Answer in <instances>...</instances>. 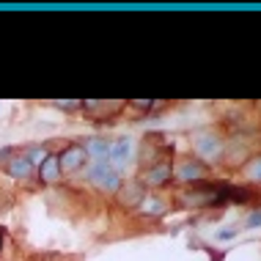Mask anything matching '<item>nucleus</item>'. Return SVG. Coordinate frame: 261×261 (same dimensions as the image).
<instances>
[{
	"instance_id": "423d86ee",
	"label": "nucleus",
	"mask_w": 261,
	"mask_h": 261,
	"mask_svg": "<svg viewBox=\"0 0 261 261\" xmlns=\"http://www.w3.org/2000/svg\"><path fill=\"white\" fill-rule=\"evenodd\" d=\"M118 201H121L124 206H140V203L146 201L143 185H138V181H132V185H121V187H118Z\"/></svg>"
},
{
	"instance_id": "39448f33",
	"label": "nucleus",
	"mask_w": 261,
	"mask_h": 261,
	"mask_svg": "<svg viewBox=\"0 0 261 261\" xmlns=\"http://www.w3.org/2000/svg\"><path fill=\"white\" fill-rule=\"evenodd\" d=\"M6 171H9V176H14V179H28V176L33 173V160L28 157V154H14V157H9V162H6Z\"/></svg>"
},
{
	"instance_id": "ddd939ff",
	"label": "nucleus",
	"mask_w": 261,
	"mask_h": 261,
	"mask_svg": "<svg viewBox=\"0 0 261 261\" xmlns=\"http://www.w3.org/2000/svg\"><path fill=\"white\" fill-rule=\"evenodd\" d=\"M234 237H237V228H231V225L223 231H217V239H234Z\"/></svg>"
},
{
	"instance_id": "0eeeda50",
	"label": "nucleus",
	"mask_w": 261,
	"mask_h": 261,
	"mask_svg": "<svg viewBox=\"0 0 261 261\" xmlns=\"http://www.w3.org/2000/svg\"><path fill=\"white\" fill-rule=\"evenodd\" d=\"M39 179L44 181V185H55V181L61 179V165H58V157H55V154H47V157L41 160Z\"/></svg>"
},
{
	"instance_id": "f8f14e48",
	"label": "nucleus",
	"mask_w": 261,
	"mask_h": 261,
	"mask_svg": "<svg viewBox=\"0 0 261 261\" xmlns=\"http://www.w3.org/2000/svg\"><path fill=\"white\" fill-rule=\"evenodd\" d=\"M143 206L149 215H162V212H165V203L162 201H143Z\"/></svg>"
},
{
	"instance_id": "9b49d317",
	"label": "nucleus",
	"mask_w": 261,
	"mask_h": 261,
	"mask_svg": "<svg viewBox=\"0 0 261 261\" xmlns=\"http://www.w3.org/2000/svg\"><path fill=\"white\" fill-rule=\"evenodd\" d=\"M86 154H91L96 162H108V154H110V140H88L86 146Z\"/></svg>"
},
{
	"instance_id": "1a4fd4ad",
	"label": "nucleus",
	"mask_w": 261,
	"mask_h": 261,
	"mask_svg": "<svg viewBox=\"0 0 261 261\" xmlns=\"http://www.w3.org/2000/svg\"><path fill=\"white\" fill-rule=\"evenodd\" d=\"M171 176H173L171 165H168V162H160V165L149 168V173H146V185L149 187H162V185L171 181Z\"/></svg>"
},
{
	"instance_id": "f257e3e1",
	"label": "nucleus",
	"mask_w": 261,
	"mask_h": 261,
	"mask_svg": "<svg viewBox=\"0 0 261 261\" xmlns=\"http://www.w3.org/2000/svg\"><path fill=\"white\" fill-rule=\"evenodd\" d=\"M86 179L91 181V185H99L105 190H110V193H118V187L124 185L118 171H113L108 162H94V165L86 171Z\"/></svg>"
},
{
	"instance_id": "20e7f679",
	"label": "nucleus",
	"mask_w": 261,
	"mask_h": 261,
	"mask_svg": "<svg viewBox=\"0 0 261 261\" xmlns=\"http://www.w3.org/2000/svg\"><path fill=\"white\" fill-rule=\"evenodd\" d=\"M132 154V140L129 138H118L116 143H110V154H108V165L113 171H118V168L124 165L126 160H129Z\"/></svg>"
},
{
	"instance_id": "4468645a",
	"label": "nucleus",
	"mask_w": 261,
	"mask_h": 261,
	"mask_svg": "<svg viewBox=\"0 0 261 261\" xmlns=\"http://www.w3.org/2000/svg\"><path fill=\"white\" fill-rule=\"evenodd\" d=\"M250 176H253V179H258V181H261V160H256V162L250 165Z\"/></svg>"
},
{
	"instance_id": "2eb2a0df",
	"label": "nucleus",
	"mask_w": 261,
	"mask_h": 261,
	"mask_svg": "<svg viewBox=\"0 0 261 261\" xmlns=\"http://www.w3.org/2000/svg\"><path fill=\"white\" fill-rule=\"evenodd\" d=\"M58 108H63V110H77L80 105H77V102H58Z\"/></svg>"
},
{
	"instance_id": "dca6fc26",
	"label": "nucleus",
	"mask_w": 261,
	"mask_h": 261,
	"mask_svg": "<svg viewBox=\"0 0 261 261\" xmlns=\"http://www.w3.org/2000/svg\"><path fill=\"white\" fill-rule=\"evenodd\" d=\"M258 223H261V212H256V215L248 217V225H258Z\"/></svg>"
},
{
	"instance_id": "f03ea898",
	"label": "nucleus",
	"mask_w": 261,
	"mask_h": 261,
	"mask_svg": "<svg viewBox=\"0 0 261 261\" xmlns=\"http://www.w3.org/2000/svg\"><path fill=\"white\" fill-rule=\"evenodd\" d=\"M195 151L203 162H217L223 157V140L215 132H201L195 135Z\"/></svg>"
},
{
	"instance_id": "7ed1b4c3",
	"label": "nucleus",
	"mask_w": 261,
	"mask_h": 261,
	"mask_svg": "<svg viewBox=\"0 0 261 261\" xmlns=\"http://www.w3.org/2000/svg\"><path fill=\"white\" fill-rule=\"evenodd\" d=\"M86 160H88V154H86V149H83V146H69V149L58 157L61 173H74V171H80V168L86 165Z\"/></svg>"
},
{
	"instance_id": "9d476101",
	"label": "nucleus",
	"mask_w": 261,
	"mask_h": 261,
	"mask_svg": "<svg viewBox=\"0 0 261 261\" xmlns=\"http://www.w3.org/2000/svg\"><path fill=\"white\" fill-rule=\"evenodd\" d=\"M179 179L181 181H201V176H206V165H201V162H181L179 165Z\"/></svg>"
},
{
	"instance_id": "6e6552de",
	"label": "nucleus",
	"mask_w": 261,
	"mask_h": 261,
	"mask_svg": "<svg viewBox=\"0 0 261 261\" xmlns=\"http://www.w3.org/2000/svg\"><path fill=\"white\" fill-rule=\"evenodd\" d=\"M212 201H217V193H212L209 187H203V193H201V187H193L179 195V203H185V206H193V203H201L203 206V203H212Z\"/></svg>"
}]
</instances>
